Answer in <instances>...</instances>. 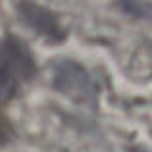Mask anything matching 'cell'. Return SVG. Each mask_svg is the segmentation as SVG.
<instances>
[{"label":"cell","instance_id":"cell-1","mask_svg":"<svg viewBox=\"0 0 152 152\" xmlns=\"http://www.w3.org/2000/svg\"><path fill=\"white\" fill-rule=\"evenodd\" d=\"M33 73V58L18 39L0 45V100L10 98Z\"/></svg>","mask_w":152,"mask_h":152},{"label":"cell","instance_id":"cell-2","mask_svg":"<svg viewBox=\"0 0 152 152\" xmlns=\"http://www.w3.org/2000/svg\"><path fill=\"white\" fill-rule=\"evenodd\" d=\"M8 137H10V125H8V121L0 115V145H2Z\"/></svg>","mask_w":152,"mask_h":152}]
</instances>
